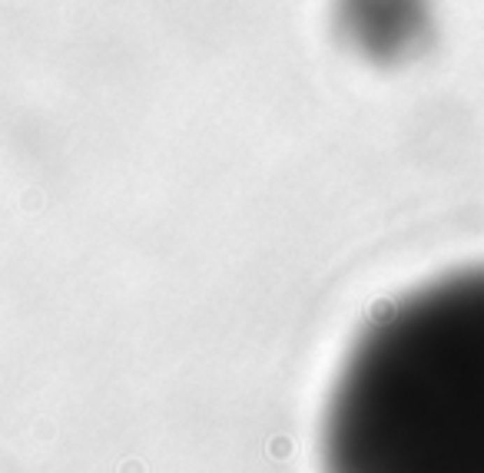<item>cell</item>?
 <instances>
[]
</instances>
